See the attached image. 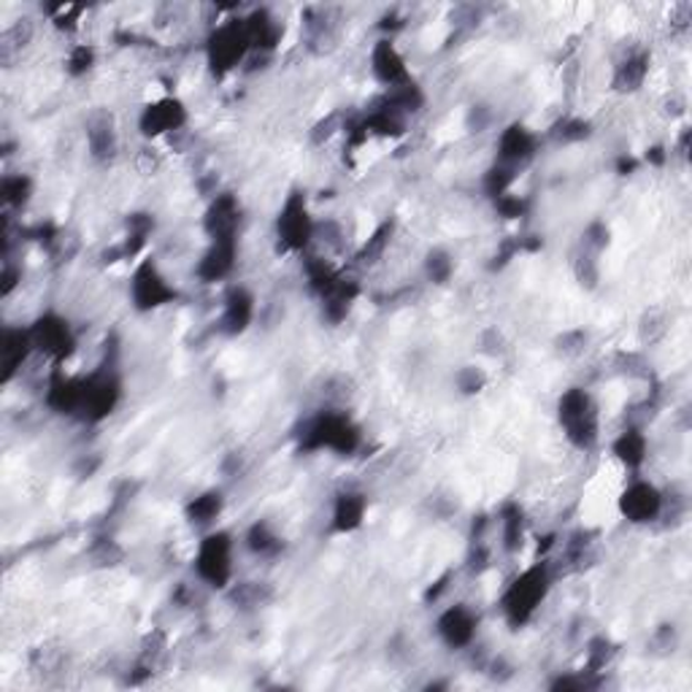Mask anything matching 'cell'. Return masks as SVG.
<instances>
[{
	"label": "cell",
	"instance_id": "cell-1",
	"mask_svg": "<svg viewBox=\"0 0 692 692\" xmlns=\"http://www.w3.org/2000/svg\"><path fill=\"white\" fill-rule=\"evenodd\" d=\"M552 590V566L547 560H538L523 568L500 592V611L512 628H525L536 620L538 609L547 603Z\"/></svg>",
	"mask_w": 692,
	"mask_h": 692
},
{
	"label": "cell",
	"instance_id": "cell-2",
	"mask_svg": "<svg viewBox=\"0 0 692 692\" xmlns=\"http://www.w3.org/2000/svg\"><path fill=\"white\" fill-rule=\"evenodd\" d=\"M193 571L200 585L228 590L236 577V541L228 530H206L195 547Z\"/></svg>",
	"mask_w": 692,
	"mask_h": 692
},
{
	"label": "cell",
	"instance_id": "cell-3",
	"mask_svg": "<svg viewBox=\"0 0 692 692\" xmlns=\"http://www.w3.org/2000/svg\"><path fill=\"white\" fill-rule=\"evenodd\" d=\"M557 422L571 446L587 452L600 441V409L585 388H571L557 401Z\"/></svg>",
	"mask_w": 692,
	"mask_h": 692
},
{
	"label": "cell",
	"instance_id": "cell-4",
	"mask_svg": "<svg viewBox=\"0 0 692 692\" xmlns=\"http://www.w3.org/2000/svg\"><path fill=\"white\" fill-rule=\"evenodd\" d=\"M363 444V433L354 425L352 416L344 412H322L314 420L306 422L300 446L309 452H335V455H352Z\"/></svg>",
	"mask_w": 692,
	"mask_h": 692
},
{
	"label": "cell",
	"instance_id": "cell-5",
	"mask_svg": "<svg viewBox=\"0 0 692 692\" xmlns=\"http://www.w3.org/2000/svg\"><path fill=\"white\" fill-rule=\"evenodd\" d=\"M252 54V44H249L247 24L244 17L238 20H225L208 33L206 39V60L211 65L214 73H230L241 69L247 63V58Z\"/></svg>",
	"mask_w": 692,
	"mask_h": 692
},
{
	"label": "cell",
	"instance_id": "cell-6",
	"mask_svg": "<svg viewBox=\"0 0 692 692\" xmlns=\"http://www.w3.org/2000/svg\"><path fill=\"white\" fill-rule=\"evenodd\" d=\"M665 504H669V495L641 474L630 476V482L617 498V508L630 525H654L665 517Z\"/></svg>",
	"mask_w": 692,
	"mask_h": 692
},
{
	"label": "cell",
	"instance_id": "cell-7",
	"mask_svg": "<svg viewBox=\"0 0 692 692\" xmlns=\"http://www.w3.org/2000/svg\"><path fill=\"white\" fill-rule=\"evenodd\" d=\"M317 236V219L311 217L306 195L292 193L279 208L277 217V241L285 252L303 255Z\"/></svg>",
	"mask_w": 692,
	"mask_h": 692
},
{
	"label": "cell",
	"instance_id": "cell-8",
	"mask_svg": "<svg viewBox=\"0 0 692 692\" xmlns=\"http://www.w3.org/2000/svg\"><path fill=\"white\" fill-rule=\"evenodd\" d=\"M127 296H131L133 309L138 311H157L163 306L174 303L176 300V287L171 285V279L165 277L155 260H138V266L133 268L131 285H127Z\"/></svg>",
	"mask_w": 692,
	"mask_h": 692
},
{
	"label": "cell",
	"instance_id": "cell-9",
	"mask_svg": "<svg viewBox=\"0 0 692 692\" xmlns=\"http://www.w3.org/2000/svg\"><path fill=\"white\" fill-rule=\"evenodd\" d=\"M189 114L187 106L174 95L155 97V101L146 103L138 114V131L141 136L157 141V138H171L176 133H182L187 127Z\"/></svg>",
	"mask_w": 692,
	"mask_h": 692
},
{
	"label": "cell",
	"instance_id": "cell-10",
	"mask_svg": "<svg viewBox=\"0 0 692 692\" xmlns=\"http://www.w3.org/2000/svg\"><path fill=\"white\" fill-rule=\"evenodd\" d=\"M122 397L120 376L109 369L93 371L90 376L82 379V406H79V416L90 422L106 420L114 412L116 403Z\"/></svg>",
	"mask_w": 692,
	"mask_h": 692
},
{
	"label": "cell",
	"instance_id": "cell-11",
	"mask_svg": "<svg viewBox=\"0 0 692 692\" xmlns=\"http://www.w3.org/2000/svg\"><path fill=\"white\" fill-rule=\"evenodd\" d=\"M30 341H33L35 354H44L47 360H65L76 349V333L73 324L63 314L47 311L39 320L30 324Z\"/></svg>",
	"mask_w": 692,
	"mask_h": 692
},
{
	"label": "cell",
	"instance_id": "cell-12",
	"mask_svg": "<svg viewBox=\"0 0 692 692\" xmlns=\"http://www.w3.org/2000/svg\"><path fill=\"white\" fill-rule=\"evenodd\" d=\"M482 617L474 606L468 603H452L446 606L436 620V633L441 644L463 652V649L474 647L476 636H479Z\"/></svg>",
	"mask_w": 692,
	"mask_h": 692
},
{
	"label": "cell",
	"instance_id": "cell-13",
	"mask_svg": "<svg viewBox=\"0 0 692 692\" xmlns=\"http://www.w3.org/2000/svg\"><path fill=\"white\" fill-rule=\"evenodd\" d=\"M538 152V136L523 122H512L498 133L495 141V165H504V168L517 174L519 168H525Z\"/></svg>",
	"mask_w": 692,
	"mask_h": 692
},
{
	"label": "cell",
	"instance_id": "cell-14",
	"mask_svg": "<svg viewBox=\"0 0 692 692\" xmlns=\"http://www.w3.org/2000/svg\"><path fill=\"white\" fill-rule=\"evenodd\" d=\"M371 73L384 90H395V87H403V84L414 82L406 58H403V52L395 47L393 39H382L373 44Z\"/></svg>",
	"mask_w": 692,
	"mask_h": 692
},
{
	"label": "cell",
	"instance_id": "cell-15",
	"mask_svg": "<svg viewBox=\"0 0 692 692\" xmlns=\"http://www.w3.org/2000/svg\"><path fill=\"white\" fill-rule=\"evenodd\" d=\"M236 257H238V238H217V241L208 244V249L200 255L198 279L204 285H219V281L230 279V273L236 271Z\"/></svg>",
	"mask_w": 692,
	"mask_h": 692
},
{
	"label": "cell",
	"instance_id": "cell-16",
	"mask_svg": "<svg viewBox=\"0 0 692 692\" xmlns=\"http://www.w3.org/2000/svg\"><path fill=\"white\" fill-rule=\"evenodd\" d=\"M238 225H241V204L233 193L214 195V200L206 208L204 228L208 241L217 238H238Z\"/></svg>",
	"mask_w": 692,
	"mask_h": 692
},
{
	"label": "cell",
	"instance_id": "cell-17",
	"mask_svg": "<svg viewBox=\"0 0 692 692\" xmlns=\"http://www.w3.org/2000/svg\"><path fill=\"white\" fill-rule=\"evenodd\" d=\"M257 314V300L247 287H230L219 311V330L225 335H238L249 328Z\"/></svg>",
	"mask_w": 692,
	"mask_h": 692
},
{
	"label": "cell",
	"instance_id": "cell-18",
	"mask_svg": "<svg viewBox=\"0 0 692 692\" xmlns=\"http://www.w3.org/2000/svg\"><path fill=\"white\" fill-rule=\"evenodd\" d=\"M369 517V498L360 489H341L333 500V512H330V528L333 533H354Z\"/></svg>",
	"mask_w": 692,
	"mask_h": 692
},
{
	"label": "cell",
	"instance_id": "cell-19",
	"mask_svg": "<svg viewBox=\"0 0 692 692\" xmlns=\"http://www.w3.org/2000/svg\"><path fill=\"white\" fill-rule=\"evenodd\" d=\"M611 455L614 461L622 465L630 474H641V468L647 465L649 457V438L644 433V427L639 425H628L624 431H620V436L611 441Z\"/></svg>",
	"mask_w": 692,
	"mask_h": 692
},
{
	"label": "cell",
	"instance_id": "cell-20",
	"mask_svg": "<svg viewBox=\"0 0 692 692\" xmlns=\"http://www.w3.org/2000/svg\"><path fill=\"white\" fill-rule=\"evenodd\" d=\"M649 76V54L647 52H628L620 63L614 65V76L611 84L620 93H636V90L644 87Z\"/></svg>",
	"mask_w": 692,
	"mask_h": 692
},
{
	"label": "cell",
	"instance_id": "cell-21",
	"mask_svg": "<svg viewBox=\"0 0 692 692\" xmlns=\"http://www.w3.org/2000/svg\"><path fill=\"white\" fill-rule=\"evenodd\" d=\"M87 146L95 161H109L114 157L120 136H116L114 120L109 114H95L87 122Z\"/></svg>",
	"mask_w": 692,
	"mask_h": 692
},
{
	"label": "cell",
	"instance_id": "cell-22",
	"mask_svg": "<svg viewBox=\"0 0 692 692\" xmlns=\"http://www.w3.org/2000/svg\"><path fill=\"white\" fill-rule=\"evenodd\" d=\"M225 498L219 489H206V493L195 495L187 504V523L198 530H214V523L223 517Z\"/></svg>",
	"mask_w": 692,
	"mask_h": 692
},
{
	"label": "cell",
	"instance_id": "cell-23",
	"mask_svg": "<svg viewBox=\"0 0 692 692\" xmlns=\"http://www.w3.org/2000/svg\"><path fill=\"white\" fill-rule=\"evenodd\" d=\"M244 544H247L249 552L262 557V560H271V557L281 555V549H285V541H281L279 533L268 523H255L247 530V536H244Z\"/></svg>",
	"mask_w": 692,
	"mask_h": 692
},
{
	"label": "cell",
	"instance_id": "cell-24",
	"mask_svg": "<svg viewBox=\"0 0 692 692\" xmlns=\"http://www.w3.org/2000/svg\"><path fill=\"white\" fill-rule=\"evenodd\" d=\"M500 544H504L506 552H517L523 547V538H525V517H523V508L519 506H506L500 512Z\"/></svg>",
	"mask_w": 692,
	"mask_h": 692
},
{
	"label": "cell",
	"instance_id": "cell-25",
	"mask_svg": "<svg viewBox=\"0 0 692 692\" xmlns=\"http://www.w3.org/2000/svg\"><path fill=\"white\" fill-rule=\"evenodd\" d=\"M425 273L433 285H446L452 279V273H455V260L444 249H433L425 257Z\"/></svg>",
	"mask_w": 692,
	"mask_h": 692
},
{
	"label": "cell",
	"instance_id": "cell-26",
	"mask_svg": "<svg viewBox=\"0 0 692 692\" xmlns=\"http://www.w3.org/2000/svg\"><path fill=\"white\" fill-rule=\"evenodd\" d=\"M0 189H3L6 206L20 208L30 200V193H33V182H30L24 174H9V176H3V187Z\"/></svg>",
	"mask_w": 692,
	"mask_h": 692
},
{
	"label": "cell",
	"instance_id": "cell-27",
	"mask_svg": "<svg viewBox=\"0 0 692 692\" xmlns=\"http://www.w3.org/2000/svg\"><path fill=\"white\" fill-rule=\"evenodd\" d=\"M69 71L73 73V76H82V73H87L90 69H93L95 65V52H93V47H87V44H76L69 52Z\"/></svg>",
	"mask_w": 692,
	"mask_h": 692
}]
</instances>
